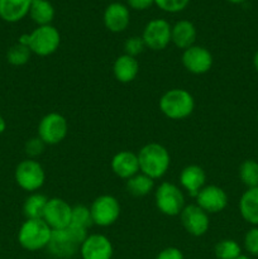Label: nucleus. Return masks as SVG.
Masks as SVG:
<instances>
[{"instance_id": "obj_1", "label": "nucleus", "mask_w": 258, "mask_h": 259, "mask_svg": "<svg viewBox=\"0 0 258 259\" xmlns=\"http://www.w3.org/2000/svg\"><path fill=\"white\" fill-rule=\"evenodd\" d=\"M88 235V230L72 224L65 229L52 230L51 240L46 250L55 259H70L80 252L81 244Z\"/></svg>"}, {"instance_id": "obj_2", "label": "nucleus", "mask_w": 258, "mask_h": 259, "mask_svg": "<svg viewBox=\"0 0 258 259\" xmlns=\"http://www.w3.org/2000/svg\"><path fill=\"white\" fill-rule=\"evenodd\" d=\"M137 156L139 161V171L152 180L162 179L171 166L168 149L154 142L142 147Z\"/></svg>"}, {"instance_id": "obj_3", "label": "nucleus", "mask_w": 258, "mask_h": 259, "mask_svg": "<svg viewBox=\"0 0 258 259\" xmlns=\"http://www.w3.org/2000/svg\"><path fill=\"white\" fill-rule=\"evenodd\" d=\"M18 42L27 46L33 55L47 57L60 48L61 34L57 28L52 24L40 25L29 34L20 35Z\"/></svg>"}, {"instance_id": "obj_4", "label": "nucleus", "mask_w": 258, "mask_h": 259, "mask_svg": "<svg viewBox=\"0 0 258 259\" xmlns=\"http://www.w3.org/2000/svg\"><path fill=\"white\" fill-rule=\"evenodd\" d=\"M159 110L171 120H184L195 110V99L185 89H171L159 99Z\"/></svg>"}, {"instance_id": "obj_5", "label": "nucleus", "mask_w": 258, "mask_h": 259, "mask_svg": "<svg viewBox=\"0 0 258 259\" xmlns=\"http://www.w3.org/2000/svg\"><path fill=\"white\" fill-rule=\"evenodd\" d=\"M52 229L43 219H25L18 232V243L29 252L46 249L51 240Z\"/></svg>"}, {"instance_id": "obj_6", "label": "nucleus", "mask_w": 258, "mask_h": 259, "mask_svg": "<svg viewBox=\"0 0 258 259\" xmlns=\"http://www.w3.org/2000/svg\"><path fill=\"white\" fill-rule=\"evenodd\" d=\"M154 202L158 211L166 217H177L186 206L184 192L172 182H162L157 187L154 191Z\"/></svg>"}, {"instance_id": "obj_7", "label": "nucleus", "mask_w": 258, "mask_h": 259, "mask_svg": "<svg viewBox=\"0 0 258 259\" xmlns=\"http://www.w3.org/2000/svg\"><path fill=\"white\" fill-rule=\"evenodd\" d=\"M14 179L20 189L32 194L42 189L46 181V172L39 162L27 158L15 167Z\"/></svg>"}, {"instance_id": "obj_8", "label": "nucleus", "mask_w": 258, "mask_h": 259, "mask_svg": "<svg viewBox=\"0 0 258 259\" xmlns=\"http://www.w3.org/2000/svg\"><path fill=\"white\" fill-rule=\"evenodd\" d=\"M68 134V121L62 114L48 113L38 124V137L47 146H56L65 141Z\"/></svg>"}, {"instance_id": "obj_9", "label": "nucleus", "mask_w": 258, "mask_h": 259, "mask_svg": "<svg viewBox=\"0 0 258 259\" xmlns=\"http://www.w3.org/2000/svg\"><path fill=\"white\" fill-rule=\"evenodd\" d=\"M90 211L94 225L106 228L118 222L121 207L118 199L113 195H100L93 201Z\"/></svg>"}, {"instance_id": "obj_10", "label": "nucleus", "mask_w": 258, "mask_h": 259, "mask_svg": "<svg viewBox=\"0 0 258 259\" xmlns=\"http://www.w3.org/2000/svg\"><path fill=\"white\" fill-rule=\"evenodd\" d=\"M172 25L164 19H152L146 24L142 38L147 48L152 51H162L171 43Z\"/></svg>"}, {"instance_id": "obj_11", "label": "nucleus", "mask_w": 258, "mask_h": 259, "mask_svg": "<svg viewBox=\"0 0 258 259\" xmlns=\"http://www.w3.org/2000/svg\"><path fill=\"white\" fill-rule=\"evenodd\" d=\"M72 218V206L66 200L60 197L48 199L43 220L52 230L65 229L71 224Z\"/></svg>"}, {"instance_id": "obj_12", "label": "nucleus", "mask_w": 258, "mask_h": 259, "mask_svg": "<svg viewBox=\"0 0 258 259\" xmlns=\"http://www.w3.org/2000/svg\"><path fill=\"white\" fill-rule=\"evenodd\" d=\"M197 206L209 215L219 214L228 206V195L224 189L217 185H205L195 196Z\"/></svg>"}, {"instance_id": "obj_13", "label": "nucleus", "mask_w": 258, "mask_h": 259, "mask_svg": "<svg viewBox=\"0 0 258 259\" xmlns=\"http://www.w3.org/2000/svg\"><path fill=\"white\" fill-rule=\"evenodd\" d=\"M182 65L194 75H204L207 73L212 67L214 58L210 51L202 46H191L182 53Z\"/></svg>"}, {"instance_id": "obj_14", "label": "nucleus", "mask_w": 258, "mask_h": 259, "mask_svg": "<svg viewBox=\"0 0 258 259\" xmlns=\"http://www.w3.org/2000/svg\"><path fill=\"white\" fill-rule=\"evenodd\" d=\"M182 227L192 237H202L210 228V218L207 212L196 204L186 205L180 214Z\"/></svg>"}, {"instance_id": "obj_15", "label": "nucleus", "mask_w": 258, "mask_h": 259, "mask_svg": "<svg viewBox=\"0 0 258 259\" xmlns=\"http://www.w3.org/2000/svg\"><path fill=\"white\" fill-rule=\"evenodd\" d=\"M82 259H111L114 254L113 243L103 234H90L80 247Z\"/></svg>"}, {"instance_id": "obj_16", "label": "nucleus", "mask_w": 258, "mask_h": 259, "mask_svg": "<svg viewBox=\"0 0 258 259\" xmlns=\"http://www.w3.org/2000/svg\"><path fill=\"white\" fill-rule=\"evenodd\" d=\"M104 25L111 33H121L129 27L131 13L126 5L121 3H111L104 12Z\"/></svg>"}, {"instance_id": "obj_17", "label": "nucleus", "mask_w": 258, "mask_h": 259, "mask_svg": "<svg viewBox=\"0 0 258 259\" xmlns=\"http://www.w3.org/2000/svg\"><path fill=\"white\" fill-rule=\"evenodd\" d=\"M111 169L119 179L128 180L139 171V161L137 153L131 151H120L111 158Z\"/></svg>"}, {"instance_id": "obj_18", "label": "nucleus", "mask_w": 258, "mask_h": 259, "mask_svg": "<svg viewBox=\"0 0 258 259\" xmlns=\"http://www.w3.org/2000/svg\"><path fill=\"white\" fill-rule=\"evenodd\" d=\"M180 185L182 189L191 196H196L200 190L205 186L206 174L204 168L197 164H189L181 171L179 176Z\"/></svg>"}, {"instance_id": "obj_19", "label": "nucleus", "mask_w": 258, "mask_h": 259, "mask_svg": "<svg viewBox=\"0 0 258 259\" xmlns=\"http://www.w3.org/2000/svg\"><path fill=\"white\" fill-rule=\"evenodd\" d=\"M196 37V28L190 20H179L172 25L171 42L180 50L185 51L194 46Z\"/></svg>"}, {"instance_id": "obj_20", "label": "nucleus", "mask_w": 258, "mask_h": 259, "mask_svg": "<svg viewBox=\"0 0 258 259\" xmlns=\"http://www.w3.org/2000/svg\"><path fill=\"white\" fill-rule=\"evenodd\" d=\"M113 73L116 81L121 83H129L136 80L139 73V63L136 57L121 55L114 61Z\"/></svg>"}, {"instance_id": "obj_21", "label": "nucleus", "mask_w": 258, "mask_h": 259, "mask_svg": "<svg viewBox=\"0 0 258 259\" xmlns=\"http://www.w3.org/2000/svg\"><path fill=\"white\" fill-rule=\"evenodd\" d=\"M32 0H0V18L4 22L17 23L29 14Z\"/></svg>"}, {"instance_id": "obj_22", "label": "nucleus", "mask_w": 258, "mask_h": 259, "mask_svg": "<svg viewBox=\"0 0 258 259\" xmlns=\"http://www.w3.org/2000/svg\"><path fill=\"white\" fill-rule=\"evenodd\" d=\"M239 212L244 222L258 227V187L247 189L239 199Z\"/></svg>"}, {"instance_id": "obj_23", "label": "nucleus", "mask_w": 258, "mask_h": 259, "mask_svg": "<svg viewBox=\"0 0 258 259\" xmlns=\"http://www.w3.org/2000/svg\"><path fill=\"white\" fill-rule=\"evenodd\" d=\"M29 17L38 27L50 25L55 18V8L48 0H32Z\"/></svg>"}, {"instance_id": "obj_24", "label": "nucleus", "mask_w": 258, "mask_h": 259, "mask_svg": "<svg viewBox=\"0 0 258 259\" xmlns=\"http://www.w3.org/2000/svg\"><path fill=\"white\" fill-rule=\"evenodd\" d=\"M125 189L128 194L134 197H143L147 196L154 189V180L147 175L138 172L133 177L125 181Z\"/></svg>"}, {"instance_id": "obj_25", "label": "nucleus", "mask_w": 258, "mask_h": 259, "mask_svg": "<svg viewBox=\"0 0 258 259\" xmlns=\"http://www.w3.org/2000/svg\"><path fill=\"white\" fill-rule=\"evenodd\" d=\"M48 199L39 192H32L23 204V214L25 219H43Z\"/></svg>"}, {"instance_id": "obj_26", "label": "nucleus", "mask_w": 258, "mask_h": 259, "mask_svg": "<svg viewBox=\"0 0 258 259\" xmlns=\"http://www.w3.org/2000/svg\"><path fill=\"white\" fill-rule=\"evenodd\" d=\"M239 179L243 185L252 189L258 187V162L254 159H245L239 166Z\"/></svg>"}, {"instance_id": "obj_27", "label": "nucleus", "mask_w": 258, "mask_h": 259, "mask_svg": "<svg viewBox=\"0 0 258 259\" xmlns=\"http://www.w3.org/2000/svg\"><path fill=\"white\" fill-rule=\"evenodd\" d=\"M214 253L218 259H237L242 255V248L234 239H223L215 244Z\"/></svg>"}, {"instance_id": "obj_28", "label": "nucleus", "mask_w": 258, "mask_h": 259, "mask_svg": "<svg viewBox=\"0 0 258 259\" xmlns=\"http://www.w3.org/2000/svg\"><path fill=\"white\" fill-rule=\"evenodd\" d=\"M30 56L32 52L29 48L18 42L8 50L7 61L13 66H24L30 60Z\"/></svg>"}, {"instance_id": "obj_29", "label": "nucleus", "mask_w": 258, "mask_h": 259, "mask_svg": "<svg viewBox=\"0 0 258 259\" xmlns=\"http://www.w3.org/2000/svg\"><path fill=\"white\" fill-rule=\"evenodd\" d=\"M71 224L75 225V227L82 228L85 230L90 229L94 225L90 207L85 206V205H75V206H72Z\"/></svg>"}, {"instance_id": "obj_30", "label": "nucleus", "mask_w": 258, "mask_h": 259, "mask_svg": "<svg viewBox=\"0 0 258 259\" xmlns=\"http://www.w3.org/2000/svg\"><path fill=\"white\" fill-rule=\"evenodd\" d=\"M146 45H144V40L142 38V35H132L128 39L124 42V53L132 57H136L137 56L142 55L146 50Z\"/></svg>"}, {"instance_id": "obj_31", "label": "nucleus", "mask_w": 258, "mask_h": 259, "mask_svg": "<svg viewBox=\"0 0 258 259\" xmlns=\"http://www.w3.org/2000/svg\"><path fill=\"white\" fill-rule=\"evenodd\" d=\"M244 249L252 257H258V227H252L244 235Z\"/></svg>"}, {"instance_id": "obj_32", "label": "nucleus", "mask_w": 258, "mask_h": 259, "mask_svg": "<svg viewBox=\"0 0 258 259\" xmlns=\"http://www.w3.org/2000/svg\"><path fill=\"white\" fill-rule=\"evenodd\" d=\"M47 144L39 138V137H33V138L28 139L25 142V146H24V151L27 153V156L29 157L30 159H34L37 157H39L40 154L45 152V148Z\"/></svg>"}, {"instance_id": "obj_33", "label": "nucleus", "mask_w": 258, "mask_h": 259, "mask_svg": "<svg viewBox=\"0 0 258 259\" xmlns=\"http://www.w3.org/2000/svg\"><path fill=\"white\" fill-rule=\"evenodd\" d=\"M189 3L190 0H154V4L166 13L182 12Z\"/></svg>"}, {"instance_id": "obj_34", "label": "nucleus", "mask_w": 258, "mask_h": 259, "mask_svg": "<svg viewBox=\"0 0 258 259\" xmlns=\"http://www.w3.org/2000/svg\"><path fill=\"white\" fill-rule=\"evenodd\" d=\"M156 259H185L184 253L176 247H167L157 254Z\"/></svg>"}, {"instance_id": "obj_35", "label": "nucleus", "mask_w": 258, "mask_h": 259, "mask_svg": "<svg viewBox=\"0 0 258 259\" xmlns=\"http://www.w3.org/2000/svg\"><path fill=\"white\" fill-rule=\"evenodd\" d=\"M126 3L134 10H146L154 4V0H126Z\"/></svg>"}, {"instance_id": "obj_36", "label": "nucleus", "mask_w": 258, "mask_h": 259, "mask_svg": "<svg viewBox=\"0 0 258 259\" xmlns=\"http://www.w3.org/2000/svg\"><path fill=\"white\" fill-rule=\"evenodd\" d=\"M5 129H7V121H5V119L0 115V134L4 133Z\"/></svg>"}, {"instance_id": "obj_37", "label": "nucleus", "mask_w": 258, "mask_h": 259, "mask_svg": "<svg viewBox=\"0 0 258 259\" xmlns=\"http://www.w3.org/2000/svg\"><path fill=\"white\" fill-rule=\"evenodd\" d=\"M253 66H254V70L258 72V50L254 53V57H253Z\"/></svg>"}, {"instance_id": "obj_38", "label": "nucleus", "mask_w": 258, "mask_h": 259, "mask_svg": "<svg viewBox=\"0 0 258 259\" xmlns=\"http://www.w3.org/2000/svg\"><path fill=\"white\" fill-rule=\"evenodd\" d=\"M229 3H233V4H240V3L245 2V0H228Z\"/></svg>"}, {"instance_id": "obj_39", "label": "nucleus", "mask_w": 258, "mask_h": 259, "mask_svg": "<svg viewBox=\"0 0 258 259\" xmlns=\"http://www.w3.org/2000/svg\"><path fill=\"white\" fill-rule=\"evenodd\" d=\"M237 259H252L250 257H248V255H240V257H238Z\"/></svg>"}, {"instance_id": "obj_40", "label": "nucleus", "mask_w": 258, "mask_h": 259, "mask_svg": "<svg viewBox=\"0 0 258 259\" xmlns=\"http://www.w3.org/2000/svg\"><path fill=\"white\" fill-rule=\"evenodd\" d=\"M257 120H258V113H257Z\"/></svg>"}]
</instances>
